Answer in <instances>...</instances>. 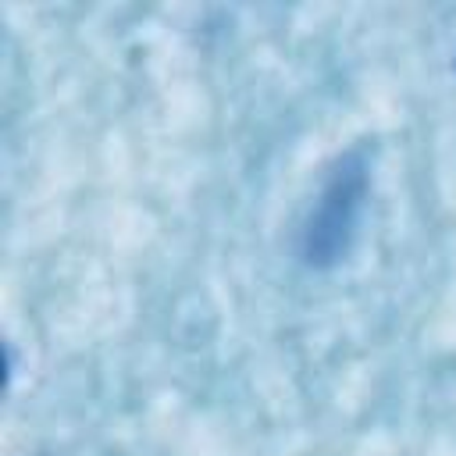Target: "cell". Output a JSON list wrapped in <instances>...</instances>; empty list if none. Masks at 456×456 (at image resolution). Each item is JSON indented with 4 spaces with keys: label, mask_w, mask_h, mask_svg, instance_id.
Returning a JSON list of instances; mask_svg holds the SVG:
<instances>
[{
    "label": "cell",
    "mask_w": 456,
    "mask_h": 456,
    "mask_svg": "<svg viewBox=\"0 0 456 456\" xmlns=\"http://www.w3.org/2000/svg\"><path fill=\"white\" fill-rule=\"evenodd\" d=\"M363 203H367V164L360 153H346L331 167L303 224V260L310 267H331L349 253Z\"/></svg>",
    "instance_id": "6da1fadb"
}]
</instances>
